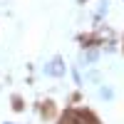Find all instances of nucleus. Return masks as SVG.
Instances as JSON below:
<instances>
[{"label":"nucleus","mask_w":124,"mask_h":124,"mask_svg":"<svg viewBox=\"0 0 124 124\" xmlns=\"http://www.w3.org/2000/svg\"><path fill=\"white\" fill-rule=\"evenodd\" d=\"M42 70H45V75H50V77H62V75H65V62H62V57H55L52 62H47Z\"/></svg>","instance_id":"nucleus-1"},{"label":"nucleus","mask_w":124,"mask_h":124,"mask_svg":"<svg viewBox=\"0 0 124 124\" xmlns=\"http://www.w3.org/2000/svg\"><path fill=\"white\" fill-rule=\"evenodd\" d=\"M60 124H94V122H92L87 114H82V112H67Z\"/></svg>","instance_id":"nucleus-2"},{"label":"nucleus","mask_w":124,"mask_h":124,"mask_svg":"<svg viewBox=\"0 0 124 124\" xmlns=\"http://www.w3.org/2000/svg\"><path fill=\"white\" fill-rule=\"evenodd\" d=\"M97 57H99V52H97V50H89L87 55H82V62H94Z\"/></svg>","instance_id":"nucleus-3"},{"label":"nucleus","mask_w":124,"mask_h":124,"mask_svg":"<svg viewBox=\"0 0 124 124\" xmlns=\"http://www.w3.org/2000/svg\"><path fill=\"white\" fill-rule=\"evenodd\" d=\"M99 97H102V99H112V97H114V92H112L109 87H99Z\"/></svg>","instance_id":"nucleus-4"}]
</instances>
